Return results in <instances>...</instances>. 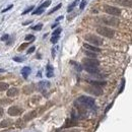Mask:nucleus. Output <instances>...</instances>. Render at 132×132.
<instances>
[{"label":"nucleus","mask_w":132,"mask_h":132,"mask_svg":"<svg viewBox=\"0 0 132 132\" xmlns=\"http://www.w3.org/2000/svg\"><path fill=\"white\" fill-rule=\"evenodd\" d=\"M76 103H78V107H80L81 109H96V102L93 97H87V96H82L79 97Z\"/></svg>","instance_id":"nucleus-1"},{"label":"nucleus","mask_w":132,"mask_h":132,"mask_svg":"<svg viewBox=\"0 0 132 132\" xmlns=\"http://www.w3.org/2000/svg\"><path fill=\"white\" fill-rule=\"evenodd\" d=\"M84 39L87 40L88 42H89L90 44H93L94 46L97 47V46H102L104 44V41H103V39H101L100 37L97 36H95V35H91V34H88L84 37Z\"/></svg>","instance_id":"nucleus-2"},{"label":"nucleus","mask_w":132,"mask_h":132,"mask_svg":"<svg viewBox=\"0 0 132 132\" xmlns=\"http://www.w3.org/2000/svg\"><path fill=\"white\" fill-rule=\"evenodd\" d=\"M97 33L99 35L103 36V37H106V38H113L115 35V32L112 28H109V27H104V26H101V27H97Z\"/></svg>","instance_id":"nucleus-3"},{"label":"nucleus","mask_w":132,"mask_h":132,"mask_svg":"<svg viewBox=\"0 0 132 132\" xmlns=\"http://www.w3.org/2000/svg\"><path fill=\"white\" fill-rule=\"evenodd\" d=\"M104 9H105V12H107L110 15H113V16H119L120 14H121V10L117 7L111 6V5H105Z\"/></svg>","instance_id":"nucleus-4"},{"label":"nucleus","mask_w":132,"mask_h":132,"mask_svg":"<svg viewBox=\"0 0 132 132\" xmlns=\"http://www.w3.org/2000/svg\"><path fill=\"white\" fill-rule=\"evenodd\" d=\"M82 63L84 66H88V67H99L100 65V62L96 58H84L82 60Z\"/></svg>","instance_id":"nucleus-5"},{"label":"nucleus","mask_w":132,"mask_h":132,"mask_svg":"<svg viewBox=\"0 0 132 132\" xmlns=\"http://www.w3.org/2000/svg\"><path fill=\"white\" fill-rule=\"evenodd\" d=\"M84 90H87L88 93L95 95V96H101L103 94V90L101 88L99 87H95V85H89V87H87L84 88Z\"/></svg>","instance_id":"nucleus-6"},{"label":"nucleus","mask_w":132,"mask_h":132,"mask_svg":"<svg viewBox=\"0 0 132 132\" xmlns=\"http://www.w3.org/2000/svg\"><path fill=\"white\" fill-rule=\"evenodd\" d=\"M50 4H51V0H46V1H45L42 5H40V6H39L35 11H33V14H34V15L42 14V13L44 12L45 8H46V7H48V6H50Z\"/></svg>","instance_id":"nucleus-7"},{"label":"nucleus","mask_w":132,"mask_h":132,"mask_svg":"<svg viewBox=\"0 0 132 132\" xmlns=\"http://www.w3.org/2000/svg\"><path fill=\"white\" fill-rule=\"evenodd\" d=\"M24 112V110H22L21 108L18 107V106H12V107H10L8 109V115H10V116H19V115Z\"/></svg>","instance_id":"nucleus-8"},{"label":"nucleus","mask_w":132,"mask_h":132,"mask_svg":"<svg viewBox=\"0 0 132 132\" xmlns=\"http://www.w3.org/2000/svg\"><path fill=\"white\" fill-rule=\"evenodd\" d=\"M102 19L106 25L111 26H117L119 25V19L115 18H103Z\"/></svg>","instance_id":"nucleus-9"},{"label":"nucleus","mask_w":132,"mask_h":132,"mask_svg":"<svg viewBox=\"0 0 132 132\" xmlns=\"http://www.w3.org/2000/svg\"><path fill=\"white\" fill-rule=\"evenodd\" d=\"M39 110H34V111H32V112H30V113H27V114H26L25 115V117H24V121L25 122H26V121H31V120H33L34 118H36V117H38V115H39Z\"/></svg>","instance_id":"nucleus-10"},{"label":"nucleus","mask_w":132,"mask_h":132,"mask_svg":"<svg viewBox=\"0 0 132 132\" xmlns=\"http://www.w3.org/2000/svg\"><path fill=\"white\" fill-rule=\"evenodd\" d=\"M50 87V82L49 81H40L38 83V88L39 90H41L42 93H45L46 89Z\"/></svg>","instance_id":"nucleus-11"},{"label":"nucleus","mask_w":132,"mask_h":132,"mask_svg":"<svg viewBox=\"0 0 132 132\" xmlns=\"http://www.w3.org/2000/svg\"><path fill=\"white\" fill-rule=\"evenodd\" d=\"M83 47L87 49L88 51H90V52H95V53H99V52H101V49L100 48H97V47H96V46H94V45H89V44H84L83 45Z\"/></svg>","instance_id":"nucleus-12"},{"label":"nucleus","mask_w":132,"mask_h":132,"mask_svg":"<svg viewBox=\"0 0 132 132\" xmlns=\"http://www.w3.org/2000/svg\"><path fill=\"white\" fill-rule=\"evenodd\" d=\"M18 93H19V90H18V88H8L7 89V97H16V96L18 95Z\"/></svg>","instance_id":"nucleus-13"},{"label":"nucleus","mask_w":132,"mask_h":132,"mask_svg":"<svg viewBox=\"0 0 132 132\" xmlns=\"http://www.w3.org/2000/svg\"><path fill=\"white\" fill-rule=\"evenodd\" d=\"M12 123H13L12 120H10V119L2 120V121L0 122V128H7L10 125H12Z\"/></svg>","instance_id":"nucleus-14"},{"label":"nucleus","mask_w":132,"mask_h":132,"mask_svg":"<svg viewBox=\"0 0 132 132\" xmlns=\"http://www.w3.org/2000/svg\"><path fill=\"white\" fill-rule=\"evenodd\" d=\"M84 69L87 70L88 73L90 74H99L100 70L97 67H88V66H84Z\"/></svg>","instance_id":"nucleus-15"},{"label":"nucleus","mask_w":132,"mask_h":132,"mask_svg":"<svg viewBox=\"0 0 132 132\" xmlns=\"http://www.w3.org/2000/svg\"><path fill=\"white\" fill-rule=\"evenodd\" d=\"M46 75H47V77H49V78L54 76V68L50 64L47 66V68H46Z\"/></svg>","instance_id":"nucleus-16"},{"label":"nucleus","mask_w":132,"mask_h":132,"mask_svg":"<svg viewBox=\"0 0 132 132\" xmlns=\"http://www.w3.org/2000/svg\"><path fill=\"white\" fill-rule=\"evenodd\" d=\"M116 3L123 5V6H128V7H131V5H132L131 0H116Z\"/></svg>","instance_id":"nucleus-17"},{"label":"nucleus","mask_w":132,"mask_h":132,"mask_svg":"<svg viewBox=\"0 0 132 132\" xmlns=\"http://www.w3.org/2000/svg\"><path fill=\"white\" fill-rule=\"evenodd\" d=\"M30 73H31V68L30 67L26 66L21 69V74H22V76H24V78H26V79L27 78L28 75H30Z\"/></svg>","instance_id":"nucleus-18"},{"label":"nucleus","mask_w":132,"mask_h":132,"mask_svg":"<svg viewBox=\"0 0 132 132\" xmlns=\"http://www.w3.org/2000/svg\"><path fill=\"white\" fill-rule=\"evenodd\" d=\"M88 82L91 85H95V87H104L106 85V81H97V80H88Z\"/></svg>","instance_id":"nucleus-19"},{"label":"nucleus","mask_w":132,"mask_h":132,"mask_svg":"<svg viewBox=\"0 0 132 132\" xmlns=\"http://www.w3.org/2000/svg\"><path fill=\"white\" fill-rule=\"evenodd\" d=\"M79 2H80V0H75V1H74V2H73L71 5H69V6H68V8H67V11H68V12H71V11L73 10V8L75 7V6H76V5H77Z\"/></svg>","instance_id":"nucleus-20"},{"label":"nucleus","mask_w":132,"mask_h":132,"mask_svg":"<svg viewBox=\"0 0 132 132\" xmlns=\"http://www.w3.org/2000/svg\"><path fill=\"white\" fill-rule=\"evenodd\" d=\"M8 83L6 82H0V91H3V90H6L8 89Z\"/></svg>","instance_id":"nucleus-21"},{"label":"nucleus","mask_w":132,"mask_h":132,"mask_svg":"<svg viewBox=\"0 0 132 132\" xmlns=\"http://www.w3.org/2000/svg\"><path fill=\"white\" fill-rule=\"evenodd\" d=\"M60 8H61V4H58V5H57V6H55L53 9H51V10L49 11V13H48V14H52V13L56 12V11L58 10V9H60Z\"/></svg>","instance_id":"nucleus-22"},{"label":"nucleus","mask_w":132,"mask_h":132,"mask_svg":"<svg viewBox=\"0 0 132 132\" xmlns=\"http://www.w3.org/2000/svg\"><path fill=\"white\" fill-rule=\"evenodd\" d=\"M61 32H62V28H61V27L56 28V30L53 32V34H52V37H53V36H60Z\"/></svg>","instance_id":"nucleus-23"},{"label":"nucleus","mask_w":132,"mask_h":132,"mask_svg":"<svg viewBox=\"0 0 132 132\" xmlns=\"http://www.w3.org/2000/svg\"><path fill=\"white\" fill-rule=\"evenodd\" d=\"M85 55L90 57V58H96L97 57V54L95 52H90V51H87V52H85Z\"/></svg>","instance_id":"nucleus-24"},{"label":"nucleus","mask_w":132,"mask_h":132,"mask_svg":"<svg viewBox=\"0 0 132 132\" xmlns=\"http://www.w3.org/2000/svg\"><path fill=\"white\" fill-rule=\"evenodd\" d=\"M79 3H80V5H79V9H80V10H83L88 2H87V0H81V2H79Z\"/></svg>","instance_id":"nucleus-25"},{"label":"nucleus","mask_w":132,"mask_h":132,"mask_svg":"<svg viewBox=\"0 0 132 132\" xmlns=\"http://www.w3.org/2000/svg\"><path fill=\"white\" fill-rule=\"evenodd\" d=\"M42 27H43V25L42 24H39V25H37V26H33L32 28H33V30L34 31H41L42 30Z\"/></svg>","instance_id":"nucleus-26"},{"label":"nucleus","mask_w":132,"mask_h":132,"mask_svg":"<svg viewBox=\"0 0 132 132\" xmlns=\"http://www.w3.org/2000/svg\"><path fill=\"white\" fill-rule=\"evenodd\" d=\"M59 38H60V36H53L52 38H51V42H52L53 44H56L57 42H58Z\"/></svg>","instance_id":"nucleus-27"},{"label":"nucleus","mask_w":132,"mask_h":132,"mask_svg":"<svg viewBox=\"0 0 132 132\" xmlns=\"http://www.w3.org/2000/svg\"><path fill=\"white\" fill-rule=\"evenodd\" d=\"M11 101L10 100H7V99H3V100H0V104L2 105H7V104H10Z\"/></svg>","instance_id":"nucleus-28"},{"label":"nucleus","mask_w":132,"mask_h":132,"mask_svg":"<svg viewBox=\"0 0 132 132\" xmlns=\"http://www.w3.org/2000/svg\"><path fill=\"white\" fill-rule=\"evenodd\" d=\"M34 40H35V36H33V35H27V36H26V41L32 42V41H34Z\"/></svg>","instance_id":"nucleus-29"},{"label":"nucleus","mask_w":132,"mask_h":132,"mask_svg":"<svg viewBox=\"0 0 132 132\" xmlns=\"http://www.w3.org/2000/svg\"><path fill=\"white\" fill-rule=\"evenodd\" d=\"M28 45H30L28 43H25V44H22L21 46H19V48H18V51H22V50H25V49H26V48L27 47Z\"/></svg>","instance_id":"nucleus-30"},{"label":"nucleus","mask_w":132,"mask_h":132,"mask_svg":"<svg viewBox=\"0 0 132 132\" xmlns=\"http://www.w3.org/2000/svg\"><path fill=\"white\" fill-rule=\"evenodd\" d=\"M34 10V6H30V8H26L24 12H22V15H25V14H27L30 11H33Z\"/></svg>","instance_id":"nucleus-31"},{"label":"nucleus","mask_w":132,"mask_h":132,"mask_svg":"<svg viewBox=\"0 0 132 132\" xmlns=\"http://www.w3.org/2000/svg\"><path fill=\"white\" fill-rule=\"evenodd\" d=\"M124 87H125V79H122V83H121V88L119 89V94H121L123 89H124Z\"/></svg>","instance_id":"nucleus-32"},{"label":"nucleus","mask_w":132,"mask_h":132,"mask_svg":"<svg viewBox=\"0 0 132 132\" xmlns=\"http://www.w3.org/2000/svg\"><path fill=\"white\" fill-rule=\"evenodd\" d=\"M13 60L16 61V62H22L25 59L24 58H21V57H13Z\"/></svg>","instance_id":"nucleus-33"},{"label":"nucleus","mask_w":132,"mask_h":132,"mask_svg":"<svg viewBox=\"0 0 132 132\" xmlns=\"http://www.w3.org/2000/svg\"><path fill=\"white\" fill-rule=\"evenodd\" d=\"M12 7H13V5H9V6H8V7H6V8H4V9H3L2 11H1V12H2V13H4V12H6V11H8L9 9H11V8H12Z\"/></svg>","instance_id":"nucleus-34"},{"label":"nucleus","mask_w":132,"mask_h":132,"mask_svg":"<svg viewBox=\"0 0 132 132\" xmlns=\"http://www.w3.org/2000/svg\"><path fill=\"white\" fill-rule=\"evenodd\" d=\"M35 50H36V47H31L30 49L27 50V52H26V53H27V54H31V53H33Z\"/></svg>","instance_id":"nucleus-35"},{"label":"nucleus","mask_w":132,"mask_h":132,"mask_svg":"<svg viewBox=\"0 0 132 132\" xmlns=\"http://www.w3.org/2000/svg\"><path fill=\"white\" fill-rule=\"evenodd\" d=\"M8 38H9V36H8V35H4V36H2V37H1V41H7Z\"/></svg>","instance_id":"nucleus-36"},{"label":"nucleus","mask_w":132,"mask_h":132,"mask_svg":"<svg viewBox=\"0 0 132 132\" xmlns=\"http://www.w3.org/2000/svg\"><path fill=\"white\" fill-rule=\"evenodd\" d=\"M62 132H79V131L76 130V129H67V130H64Z\"/></svg>","instance_id":"nucleus-37"},{"label":"nucleus","mask_w":132,"mask_h":132,"mask_svg":"<svg viewBox=\"0 0 132 132\" xmlns=\"http://www.w3.org/2000/svg\"><path fill=\"white\" fill-rule=\"evenodd\" d=\"M68 125H69V121H67V123H66V125H64V126H63V128H66L67 127V126ZM76 125V123H73V124H70V127H72V126H75Z\"/></svg>","instance_id":"nucleus-38"},{"label":"nucleus","mask_w":132,"mask_h":132,"mask_svg":"<svg viewBox=\"0 0 132 132\" xmlns=\"http://www.w3.org/2000/svg\"><path fill=\"white\" fill-rule=\"evenodd\" d=\"M112 105H113V103H111V104H110V105H109V106L107 107V109H106V113H107V112H108L109 110H110V108L112 107Z\"/></svg>","instance_id":"nucleus-39"},{"label":"nucleus","mask_w":132,"mask_h":132,"mask_svg":"<svg viewBox=\"0 0 132 132\" xmlns=\"http://www.w3.org/2000/svg\"><path fill=\"white\" fill-rule=\"evenodd\" d=\"M61 19H63V15H61V16H58V18H56V21L58 22V21H59V20H61Z\"/></svg>","instance_id":"nucleus-40"},{"label":"nucleus","mask_w":132,"mask_h":132,"mask_svg":"<svg viewBox=\"0 0 132 132\" xmlns=\"http://www.w3.org/2000/svg\"><path fill=\"white\" fill-rule=\"evenodd\" d=\"M30 24H32V20H28V21L24 22V26H27V25H30Z\"/></svg>","instance_id":"nucleus-41"},{"label":"nucleus","mask_w":132,"mask_h":132,"mask_svg":"<svg viewBox=\"0 0 132 132\" xmlns=\"http://www.w3.org/2000/svg\"><path fill=\"white\" fill-rule=\"evenodd\" d=\"M3 113H4V111H3V109H2V108H0V117H1V116H2V115H3Z\"/></svg>","instance_id":"nucleus-42"},{"label":"nucleus","mask_w":132,"mask_h":132,"mask_svg":"<svg viewBox=\"0 0 132 132\" xmlns=\"http://www.w3.org/2000/svg\"><path fill=\"white\" fill-rule=\"evenodd\" d=\"M57 26H58V22H56V24H55V25H53V26H52V28H54V27H56Z\"/></svg>","instance_id":"nucleus-43"},{"label":"nucleus","mask_w":132,"mask_h":132,"mask_svg":"<svg viewBox=\"0 0 132 132\" xmlns=\"http://www.w3.org/2000/svg\"><path fill=\"white\" fill-rule=\"evenodd\" d=\"M4 71H5L4 69H0V73H1V72H4Z\"/></svg>","instance_id":"nucleus-44"}]
</instances>
